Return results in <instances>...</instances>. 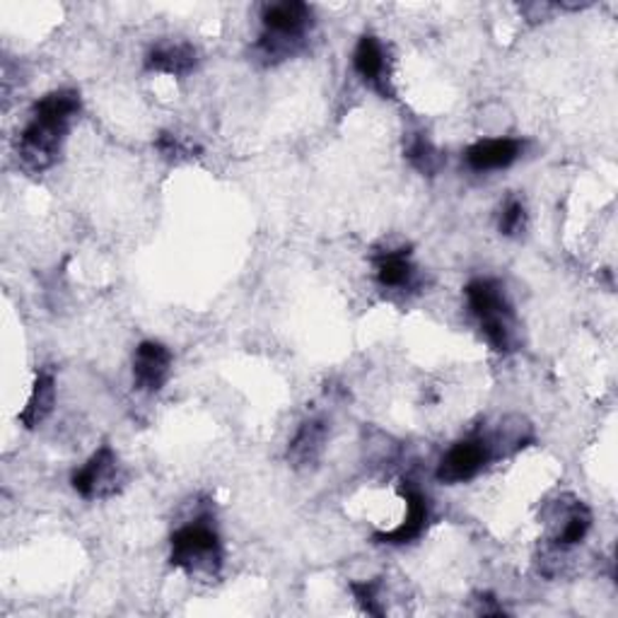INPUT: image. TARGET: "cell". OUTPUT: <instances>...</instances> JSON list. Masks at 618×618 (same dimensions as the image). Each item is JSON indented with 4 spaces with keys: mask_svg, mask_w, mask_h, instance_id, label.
I'll return each mask as SVG.
<instances>
[{
    "mask_svg": "<svg viewBox=\"0 0 618 618\" xmlns=\"http://www.w3.org/2000/svg\"><path fill=\"white\" fill-rule=\"evenodd\" d=\"M558 513H560L558 519L563 521L554 531V544L560 548L580 544L587 537L589 527H592V513H589V507L582 500H573L570 505L560 503Z\"/></svg>",
    "mask_w": 618,
    "mask_h": 618,
    "instance_id": "15",
    "label": "cell"
},
{
    "mask_svg": "<svg viewBox=\"0 0 618 618\" xmlns=\"http://www.w3.org/2000/svg\"><path fill=\"white\" fill-rule=\"evenodd\" d=\"M402 496L406 500V517L396 529L392 531H379L375 534L377 544H392V546H402V544H411L416 541L418 537H423L425 527L430 521V505L428 498L416 486H402Z\"/></svg>",
    "mask_w": 618,
    "mask_h": 618,
    "instance_id": "9",
    "label": "cell"
},
{
    "mask_svg": "<svg viewBox=\"0 0 618 618\" xmlns=\"http://www.w3.org/2000/svg\"><path fill=\"white\" fill-rule=\"evenodd\" d=\"M196 49L191 44H160L148 53L145 68L148 71L184 78L196 68Z\"/></svg>",
    "mask_w": 618,
    "mask_h": 618,
    "instance_id": "13",
    "label": "cell"
},
{
    "mask_svg": "<svg viewBox=\"0 0 618 618\" xmlns=\"http://www.w3.org/2000/svg\"><path fill=\"white\" fill-rule=\"evenodd\" d=\"M53 402H57V377H53L51 369H39L30 399H27V406L20 414V423L30 430L37 428V425L49 418Z\"/></svg>",
    "mask_w": 618,
    "mask_h": 618,
    "instance_id": "14",
    "label": "cell"
},
{
    "mask_svg": "<svg viewBox=\"0 0 618 618\" xmlns=\"http://www.w3.org/2000/svg\"><path fill=\"white\" fill-rule=\"evenodd\" d=\"M493 457H496V452H493V443L488 437L484 435L466 437L447 449V455L437 464L435 476L439 484H447V486L466 484V480H472L484 472Z\"/></svg>",
    "mask_w": 618,
    "mask_h": 618,
    "instance_id": "6",
    "label": "cell"
},
{
    "mask_svg": "<svg viewBox=\"0 0 618 618\" xmlns=\"http://www.w3.org/2000/svg\"><path fill=\"white\" fill-rule=\"evenodd\" d=\"M527 227V209L519 199H510L503 205L500 213V232L505 237H517Z\"/></svg>",
    "mask_w": 618,
    "mask_h": 618,
    "instance_id": "17",
    "label": "cell"
},
{
    "mask_svg": "<svg viewBox=\"0 0 618 618\" xmlns=\"http://www.w3.org/2000/svg\"><path fill=\"white\" fill-rule=\"evenodd\" d=\"M353 68H355V73L363 78L365 85L379 92L384 100L394 98L387 53H384V47L377 37L363 34L358 39V47H355V51H353Z\"/></svg>",
    "mask_w": 618,
    "mask_h": 618,
    "instance_id": "7",
    "label": "cell"
},
{
    "mask_svg": "<svg viewBox=\"0 0 618 618\" xmlns=\"http://www.w3.org/2000/svg\"><path fill=\"white\" fill-rule=\"evenodd\" d=\"M478 611L480 614H505V609L498 607L496 599H493L490 595H484V597L478 599Z\"/></svg>",
    "mask_w": 618,
    "mask_h": 618,
    "instance_id": "20",
    "label": "cell"
},
{
    "mask_svg": "<svg viewBox=\"0 0 618 618\" xmlns=\"http://www.w3.org/2000/svg\"><path fill=\"white\" fill-rule=\"evenodd\" d=\"M326 439H328V425L324 418L305 421L295 433L291 447H287V462H291L295 469H310V466H314L322 459L326 449Z\"/></svg>",
    "mask_w": 618,
    "mask_h": 618,
    "instance_id": "11",
    "label": "cell"
},
{
    "mask_svg": "<svg viewBox=\"0 0 618 618\" xmlns=\"http://www.w3.org/2000/svg\"><path fill=\"white\" fill-rule=\"evenodd\" d=\"M123 469L116 452L104 445L73 474L71 484L85 500H107L116 496L123 486Z\"/></svg>",
    "mask_w": 618,
    "mask_h": 618,
    "instance_id": "5",
    "label": "cell"
},
{
    "mask_svg": "<svg viewBox=\"0 0 618 618\" xmlns=\"http://www.w3.org/2000/svg\"><path fill=\"white\" fill-rule=\"evenodd\" d=\"M170 563L191 578H217L223 568V544L209 517L189 521L172 534Z\"/></svg>",
    "mask_w": 618,
    "mask_h": 618,
    "instance_id": "4",
    "label": "cell"
},
{
    "mask_svg": "<svg viewBox=\"0 0 618 618\" xmlns=\"http://www.w3.org/2000/svg\"><path fill=\"white\" fill-rule=\"evenodd\" d=\"M375 273L382 287H389V291H404V287H408L416 278L408 246L375 254Z\"/></svg>",
    "mask_w": 618,
    "mask_h": 618,
    "instance_id": "12",
    "label": "cell"
},
{
    "mask_svg": "<svg viewBox=\"0 0 618 618\" xmlns=\"http://www.w3.org/2000/svg\"><path fill=\"white\" fill-rule=\"evenodd\" d=\"M404 155L411 162V168L418 170L425 176H435L439 170L445 168V155L439 153V150L430 143L428 135H423V133L411 135Z\"/></svg>",
    "mask_w": 618,
    "mask_h": 618,
    "instance_id": "16",
    "label": "cell"
},
{
    "mask_svg": "<svg viewBox=\"0 0 618 618\" xmlns=\"http://www.w3.org/2000/svg\"><path fill=\"white\" fill-rule=\"evenodd\" d=\"M464 293L490 348L510 353L515 348V312L505 295V287L498 281L476 278L466 285Z\"/></svg>",
    "mask_w": 618,
    "mask_h": 618,
    "instance_id": "3",
    "label": "cell"
},
{
    "mask_svg": "<svg viewBox=\"0 0 618 618\" xmlns=\"http://www.w3.org/2000/svg\"><path fill=\"white\" fill-rule=\"evenodd\" d=\"M155 148L160 150V155L170 162H180L184 158H194V153H199V148L180 141L174 133H160Z\"/></svg>",
    "mask_w": 618,
    "mask_h": 618,
    "instance_id": "18",
    "label": "cell"
},
{
    "mask_svg": "<svg viewBox=\"0 0 618 618\" xmlns=\"http://www.w3.org/2000/svg\"><path fill=\"white\" fill-rule=\"evenodd\" d=\"M78 112L80 94L75 90H53L34 104L32 121L27 123L18 141V160L24 172H47L59 162L63 141Z\"/></svg>",
    "mask_w": 618,
    "mask_h": 618,
    "instance_id": "1",
    "label": "cell"
},
{
    "mask_svg": "<svg viewBox=\"0 0 618 618\" xmlns=\"http://www.w3.org/2000/svg\"><path fill=\"white\" fill-rule=\"evenodd\" d=\"M264 34L259 37L256 51L266 63H281L305 47L312 27V8L302 0H283L264 8Z\"/></svg>",
    "mask_w": 618,
    "mask_h": 618,
    "instance_id": "2",
    "label": "cell"
},
{
    "mask_svg": "<svg viewBox=\"0 0 618 618\" xmlns=\"http://www.w3.org/2000/svg\"><path fill=\"white\" fill-rule=\"evenodd\" d=\"M379 580H373V582H353L351 589H353V595L355 599H358V604L363 607V611H367L369 616H382L384 609L379 607V599H377V589H379Z\"/></svg>",
    "mask_w": 618,
    "mask_h": 618,
    "instance_id": "19",
    "label": "cell"
},
{
    "mask_svg": "<svg viewBox=\"0 0 618 618\" xmlns=\"http://www.w3.org/2000/svg\"><path fill=\"white\" fill-rule=\"evenodd\" d=\"M172 373V351L160 341H143L133 355V382L148 394L160 392Z\"/></svg>",
    "mask_w": 618,
    "mask_h": 618,
    "instance_id": "8",
    "label": "cell"
},
{
    "mask_svg": "<svg viewBox=\"0 0 618 618\" xmlns=\"http://www.w3.org/2000/svg\"><path fill=\"white\" fill-rule=\"evenodd\" d=\"M525 143L519 139H490V141H478L464 153L466 164L474 172H496L505 170L521 155Z\"/></svg>",
    "mask_w": 618,
    "mask_h": 618,
    "instance_id": "10",
    "label": "cell"
}]
</instances>
